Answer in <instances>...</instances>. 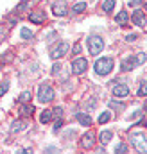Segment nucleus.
<instances>
[{"instance_id":"33","label":"nucleus","mask_w":147,"mask_h":154,"mask_svg":"<svg viewBox=\"0 0 147 154\" xmlns=\"http://www.w3.org/2000/svg\"><path fill=\"white\" fill-rule=\"evenodd\" d=\"M126 39H127V41H135V39H136V34H127Z\"/></svg>"},{"instance_id":"13","label":"nucleus","mask_w":147,"mask_h":154,"mask_svg":"<svg viewBox=\"0 0 147 154\" xmlns=\"http://www.w3.org/2000/svg\"><path fill=\"white\" fill-rule=\"evenodd\" d=\"M75 120L81 124V125H92V118L90 115H86V113H83V111H79V113H75Z\"/></svg>"},{"instance_id":"8","label":"nucleus","mask_w":147,"mask_h":154,"mask_svg":"<svg viewBox=\"0 0 147 154\" xmlns=\"http://www.w3.org/2000/svg\"><path fill=\"white\" fill-rule=\"evenodd\" d=\"M52 11H54L56 16H67V13H68V5H67L65 0H56V2L52 4Z\"/></svg>"},{"instance_id":"35","label":"nucleus","mask_w":147,"mask_h":154,"mask_svg":"<svg viewBox=\"0 0 147 154\" xmlns=\"http://www.w3.org/2000/svg\"><path fill=\"white\" fill-rule=\"evenodd\" d=\"M74 52H75V54H79V52H81V45H79V43H77V45H74Z\"/></svg>"},{"instance_id":"34","label":"nucleus","mask_w":147,"mask_h":154,"mask_svg":"<svg viewBox=\"0 0 147 154\" xmlns=\"http://www.w3.org/2000/svg\"><path fill=\"white\" fill-rule=\"evenodd\" d=\"M140 115H142V111H135V113L131 115V120H135V118H138Z\"/></svg>"},{"instance_id":"12","label":"nucleus","mask_w":147,"mask_h":154,"mask_svg":"<svg viewBox=\"0 0 147 154\" xmlns=\"http://www.w3.org/2000/svg\"><path fill=\"white\" fill-rule=\"evenodd\" d=\"M93 143H95V136H93V133H86V134L83 136V140H81V145H83L84 149H92Z\"/></svg>"},{"instance_id":"20","label":"nucleus","mask_w":147,"mask_h":154,"mask_svg":"<svg viewBox=\"0 0 147 154\" xmlns=\"http://www.w3.org/2000/svg\"><path fill=\"white\" fill-rule=\"evenodd\" d=\"M52 120V111H43L41 115H39V122L41 124H48Z\"/></svg>"},{"instance_id":"19","label":"nucleus","mask_w":147,"mask_h":154,"mask_svg":"<svg viewBox=\"0 0 147 154\" xmlns=\"http://www.w3.org/2000/svg\"><path fill=\"white\" fill-rule=\"evenodd\" d=\"M86 7H88V5H86V2H77V4H75V5H74V13H77V14H81V13H84V11H86Z\"/></svg>"},{"instance_id":"37","label":"nucleus","mask_w":147,"mask_h":154,"mask_svg":"<svg viewBox=\"0 0 147 154\" xmlns=\"http://www.w3.org/2000/svg\"><path fill=\"white\" fill-rule=\"evenodd\" d=\"M145 109H147V102H145Z\"/></svg>"},{"instance_id":"32","label":"nucleus","mask_w":147,"mask_h":154,"mask_svg":"<svg viewBox=\"0 0 147 154\" xmlns=\"http://www.w3.org/2000/svg\"><path fill=\"white\" fill-rule=\"evenodd\" d=\"M52 115H56V116H61V115H63V108H59V106H58V108H54V111H52Z\"/></svg>"},{"instance_id":"31","label":"nucleus","mask_w":147,"mask_h":154,"mask_svg":"<svg viewBox=\"0 0 147 154\" xmlns=\"http://www.w3.org/2000/svg\"><path fill=\"white\" fill-rule=\"evenodd\" d=\"M140 4H144V0H129V5L131 7H138Z\"/></svg>"},{"instance_id":"22","label":"nucleus","mask_w":147,"mask_h":154,"mask_svg":"<svg viewBox=\"0 0 147 154\" xmlns=\"http://www.w3.org/2000/svg\"><path fill=\"white\" fill-rule=\"evenodd\" d=\"M20 36L23 39H33V32L27 29V27H22V31H20Z\"/></svg>"},{"instance_id":"6","label":"nucleus","mask_w":147,"mask_h":154,"mask_svg":"<svg viewBox=\"0 0 147 154\" xmlns=\"http://www.w3.org/2000/svg\"><path fill=\"white\" fill-rule=\"evenodd\" d=\"M72 74L75 75H81V74H84L86 72V68H88V61L84 59V57H77V59H74L72 61Z\"/></svg>"},{"instance_id":"25","label":"nucleus","mask_w":147,"mask_h":154,"mask_svg":"<svg viewBox=\"0 0 147 154\" xmlns=\"http://www.w3.org/2000/svg\"><path fill=\"white\" fill-rule=\"evenodd\" d=\"M18 100H20V104L29 102V100H31V91H23V93L20 95V99H18Z\"/></svg>"},{"instance_id":"27","label":"nucleus","mask_w":147,"mask_h":154,"mask_svg":"<svg viewBox=\"0 0 147 154\" xmlns=\"http://www.w3.org/2000/svg\"><path fill=\"white\" fill-rule=\"evenodd\" d=\"M27 7H29V2H27V0H25V2H20V4H18V5H16V11H18V13H20V11H25V9H27Z\"/></svg>"},{"instance_id":"14","label":"nucleus","mask_w":147,"mask_h":154,"mask_svg":"<svg viewBox=\"0 0 147 154\" xmlns=\"http://www.w3.org/2000/svg\"><path fill=\"white\" fill-rule=\"evenodd\" d=\"M127 20H129V14H127V11H120V13L115 16V22H117L118 25H126V23H127Z\"/></svg>"},{"instance_id":"26","label":"nucleus","mask_w":147,"mask_h":154,"mask_svg":"<svg viewBox=\"0 0 147 154\" xmlns=\"http://www.w3.org/2000/svg\"><path fill=\"white\" fill-rule=\"evenodd\" d=\"M115 152H117V154L127 152V145H126V143H120V145H117V147H115Z\"/></svg>"},{"instance_id":"11","label":"nucleus","mask_w":147,"mask_h":154,"mask_svg":"<svg viewBox=\"0 0 147 154\" xmlns=\"http://www.w3.org/2000/svg\"><path fill=\"white\" fill-rule=\"evenodd\" d=\"M45 11H34V13H31L29 14V20L33 22V23H36V25H39V23H43L45 22Z\"/></svg>"},{"instance_id":"10","label":"nucleus","mask_w":147,"mask_h":154,"mask_svg":"<svg viewBox=\"0 0 147 154\" xmlns=\"http://www.w3.org/2000/svg\"><path fill=\"white\" fill-rule=\"evenodd\" d=\"M131 20H133L135 25H138V27H145V14H144V11L136 9V11L131 14Z\"/></svg>"},{"instance_id":"29","label":"nucleus","mask_w":147,"mask_h":154,"mask_svg":"<svg viewBox=\"0 0 147 154\" xmlns=\"http://www.w3.org/2000/svg\"><path fill=\"white\" fill-rule=\"evenodd\" d=\"M61 127H63V120H61V116H59V118L56 120V125H54V133H58Z\"/></svg>"},{"instance_id":"3","label":"nucleus","mask_w":147,"mask_h":154,"mask_svg":"<svg viewBox=\"0 0 147 154\" xmlns=\"http://www.w3.org/2000/svg\"><path fill=\"white\" fill-rule=\"evenodd\" d=\"M52 99H54V90H52V86L41 84V86L38 88V100H39L41 104H48V102H52Z\"/></svg>"},{"instance_id":"16","label":"nucleus","mask_w":147,"mask_h":154,"mask_svg":"<svg viewBox=\"0 0 147 154\" xmlns=\"http://www.w3.org/2000/svg\"><path fill=\"white\" fill-rule=\"evenodd\" d=\"M25 127H27L25 122H22V120H14L13 125H11V133H20V131H23Z\"/></svg>"},{"instance_id":"24","label":"nucleus","mask_w":147,"mask_h":154,"mask_svg":"<svg viewBox=\"0 0 147 154\" xmlns=\"http://www.w3.org/2000/svg\"><path fill=\"white\" fill-rule=\"evenodd\" d=\"M110 108L111 109H118V111H122L126 106L122 104V102H117V100H110Z\"/></svg>"},{"instance_id":"7","label":"nucleus","mask_w":147,"mask_h":154,"mask_svg":"<svg viewBox=\"0 0 147 154\" xmlns=\"http://www.w3.org/2000/svg\"><path fill=\"white\" fill-rule=\"evenodd\" d=\"M68 48H70L68 43H67V41H61V43H58V45L50 50V57H52V59H59V57H63V56L68 52Z\"/></svg>"},{"instance_id":"21","label":"nucleus","mask_w":147,"mask_h":154,"mask_svg":"<svg viewBox=\"0 0 147 154\" xmlns=\"http://www.w3.org/2000/svg\"><path fill=\"white\" fill-rule=\"evenodd\" d=\"M110 118H111V113L110 111H104V113L99 115V124H106V122H110Z\"/></svg>"},{"instance_id":"36","label":"nucleus","mask_w":147,"mask_h":154,"mask_svg":"<svg viewBox=\"0 0 147 154\" xmlns=\"http://www.w3.org/2000/svg\"><path fill=\"white\" fill-rule=\"evenodd\" d=\"M4 39V31H2V27H0V41Z\"/></svg>"},{"instance_id":"9","label":"nucleus","mask_w":147,"mask_h":154,"mask_svg":"<svg viewBox=\"0 0 147 154\" xmlns=\"http://www.w3.org/2000/svg\"><path fill=\"white\" fill-rule=\"evenodd\" d=\"M113 95H115L117 99H124V97H127V95H129V86H127L126 82H118V84H115V86H113Z\"/></svg>"},{"instance_id":"23","label":"nucleus","mask_w":147,"mask_h":154,"mask_svg":"<svg viewBox=\"0 0 147 154\" xmlns=\"http://www.w3.org/2000/svg\"><path fill=\"white\" fill-rule=\"evenodd\" d=\"M138 97H147V81H144L138 88Z\"/></svg>"},{"instance_id":"15","label":"nucleus","mask_w":147,"mask_h":154,"mask_svg":"<svg viewBox=\"0 0 147 154\" xmlns=\"http://www.w3.org/2000/svg\"><path fill=\"white\" fill-rule=\"evenodd\" d=\"M33 113H34V106L33 104H23L20 108V115L22 116H31Z\"/></svg>"},{"instance_id":"1","label":"nucleus","mask_w":147,"mask_h":154,"mask_svg":"<svg viewBox=\"0 0 147 154\" xmlns=\"http://www.w3.org/2000/svg\"><path fill=\"white\" fill-rule=\"evenodd\" d=\"M113 59L111 57H102V59H97L95 61V74L97 75H108L113 70Z\"/></svg>"},{"instance_id":"30","label":"nucleus","mask_w":147,"mask_h":154,"mask_svg":"<svg viewBox=\"0 0 147 154\" xmlns=\"http://www.w3.org/2000/svg\"><path fill=\"white\" fill-rule=\"evenodd\" d=\"M7 90H9V84H7V82H4V84L0 82V97H2V95L7 91Z\"/></svg>"},{"instance_id":"5","label":"nucleus","mask_w":147,"mask_h":154,"mask_svg":"<svg viewBox=\"0 0 147 154\" xmlns=\"http://www.w3.org/2000/svg\"><path fill=\"white\" fill-rule=\"evenodd\" d=\"M131 143L135 145V149L138 151V152H147V138L145 134H142V133H131Z\"/></svg>"},{"instance_id":"4","label":"nucleus","mask_w":147,"mask_h":154,"mask_svg":"<svg viewBox=\"0 0 147 154\" xmlns=\"http://www.w3.org/2000/svg\"><path fill=\"white\" fill-rule=\"evenodd\" d=\"M86 43H88V50H90L92 56L101 54L102 48H104V41H102L101 36H90V38L86 39Z\"/></svg>"},{"instance_id":"28","label":"nucleus","mask_w":147,"mask_h":154,"mask_svg":"<svg viewBox=\"0 0 147 154\" xmlns=\"http://www.w3.org/2000/svg\"><path fill=\"white\" fill-rule=\"evenodd\" d=\"M61 68H63V66H61V63H56V65L52 66V74H54V75H58V74L61 72Z\"/></svg>"},{"instance_id":"17","label":"nucleus","mask_w":147,"mask_h":154,"mask_svg":"<svg viewBox=\"0 0 147 154\" xmlns=\"http://www.w3.org/2000/svg\"><path fill=\"white\" fill-rule=\"evenodd\" d=\"M115 5H117V0H104L102 2V11L104 13H111L115 9Z\"/></svg>"},{"instance_id":"18","label":"nucleus","mask_w":147,"mask_h":154,"mask_svg":"<svg viewBox=\"0 0 147 154\" xmlns=\"http://www.w3.org/2000/svg\"><path fill=\"white\" fill-rule=\"evenodd\" d=\"M111 136H113V133H111V131H102V133L99 134V142H101L102 145H106V143L111 140Z\"/></svg>"},{"instance_id":"38","label":"nucleus","mask_w":147,"mask_h":154,"mask_svg":"<svg viewBox=\"0 0 147 154\" xmlns=\"http://www.w3.org/2000/svg\"><path fill=\"white\" fill-rule=\"evenodd\" d=\"M145 7H147V4H145Z\"/></svg>"},{"instance_id":"2","label":"nucleus","mask_w":147,"mask_h":154,"mask_svg":"<svg viewBox=\"0 0 147 154\" xmlns=\"http://www.w3.org/2000/svg\"><path fill=\"white\" fill-rule=\"evenodd\" d=\"M144 61H145V54H136V56H129V57H126V59L122 61V70L129 72V70H133V68L140 66V65H142Z\"/></svg>"}]
</instances>
